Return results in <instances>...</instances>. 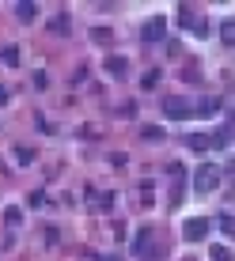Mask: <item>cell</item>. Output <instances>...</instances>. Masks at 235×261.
Wrapping results in <instances>:
<instances>
[{"instance_id":"8","label":"cell","mask_w":235,"mask_h":261,"mask_svg":"<svg viewBox=\"0 0 235 261\" xmlns=\"http://www.w3.org/2000/svg\"><path fill=\"white\" fill-rule=\"evenodd\" d=\"M194 114H201V118H213V114H220V102H216V98H205L201 106H194Z\"/></svg>"},{"instance_id":"5","label":"cell","mask_w":235,"mask_h":261,"mask_svg":"<svg viewBox=\"0 0 235 261\" xmlns=\"http://www.w3.org/2000/svg\"><path fill=\"white\" fill-rule=\"evenodd\" d=\"M106 72H110V76H125V72H129V61H125L122 53H110V57H106Z\"/></svg>"},{"instance_id":"3","label":"cell","mask_w":235,"mask_h":261,"mask_svg":"<svg viewBox=\"0 0 235 261\" xmlns=\"http://www.w3.org/2000/svg\"><path fill=\"white\" fill-rule=\"evenodd\" d=\"M205 235H209V220H201V216H190L182 223V239L186 242H201Z\"/></svg>"},{"instance_id":"4","label":"cell","mask_w":235,"mask_h":261,"mask_svg":"<svg viewBox=\"0 0 235 261\" xmlns=\"http://www.w3.org/2000/svg\"><path fill=\"white\" fill-rule=\"evenodd\" d=\"M163 114H167V118H175V121H182V118H190V114H194V106L182 102V98H171V102L163 106Z\"/></svg>"},{"instance_id":"7","label":"cell","mask_w":235,"mask_h":261,"mask_svg":"<svg viewBox=\"0 0 235 261\" xmlns=\"http://www.w3.org/2000/svg\"><path fill=\"white\" fill-rule=\"evenodd\" d=\"M220 42H224V46H235V19L220 23Z\"/></svg>"},{"instance_id":"6","label":"cell","mask_w":235,"mask_h":261,"mask_svg":"<svg viewBox=\"0 0 235 261\" xmlns=\"http://www.w3.org/2000/svg\"><path fill=\"white\" fill-rule=\"evenodd\" d=\"M186 144H190L194 151H209V148H213V137H201V133H190V137H186Z\"/></svg>"},{"instance_id":"9","label":"cell","mask_w":235,"mask_h":261,"mask_svg":"<svg viewBox=\"0 0 235 261\" xmlns=\"http://www.w3.org/2000/svg\"><path fill=\"white\" fill-rule=\"evenodd\" d=\"M34 12H38V8H34L31 0H27V4H15V15H19L23 23H31V19H34Z\"/></svg>"},{"instance_id":"11","label":"cell","mask_w":235,"mask_h":261,"mask_svg":"<svg viewBox=\"0 0 235 261\" xmlns=\"http://www.w3.org/2000/svg\"><path fill=\"white\" fill-rule=\"evenodd\" d=\"M209 261H231V250L228 246H213L209 250Z\"/></svg>"},{"instance_id":"12","label":"cell","mask_w":235,"mask_h":261,"mask_svg":"<svg viewBox=\"0 0 235 261\" xmlns=\"http://www.w3.org/2000/svg\"><path fill=\"white\" fill-rule=\"evenodd\" d=\"M0 57H4L8 65H19V49H12V46H4V49H0Z\"/></svg>"},{"instance_id":"1","label":"cell","mask_w":235,"mask_h":261,"mask_svg":"<svg viewBox=\"0 0 235 261\" xmlns=\"http://www.w3.org/2000/svg\"><path fill=\"white\" fill-rule=\"evenodd\" d=\"M216 186H220V167L216 163H205V167H197L194 170V193H213Z\"/></svg>"},{"instance_id":"2","label":"cell","mask_w":235,"mask_h":261,"mask_svg":"<svg viewBox=\"0 0 235 261\" xmlns=\"http://www.w3.org/2000/svg\"><path fill=\"white\" fill-rule=\"evenodd\" d=\"M140 38H144V46H152V42H163V38H167V15H152V19L144 23Z\"/></svg>"},{"instance_id":"15","label":"cell","mask_w":235,"mask_h":261,"mask_svg":"<svg viewBox=\"0 0 235 261\" xmlns=\"http://www.w3.org/2000/svg\"><path fill=\"white\" fill-rule=\"evenodd\" d=\"M224 174H228L231 182H235V163H224Z\"/></svg>"},{"instance_id":"10","label":"cell","mask_w":235,"mask_h":261,"mask_svg":"<svg viewBox=\"0 0 235 261\" xmlns=\"http://www.w3.org/2000/svg\"><path fill=\"white\" fill-rule=\"evenodd\" d=\"M140 137L156 144V140H163V129H159V125H144V133H140Z\"/></svg>"},{"instance_id":"14","label":"cell","mask_w":235,"mask_h":261,"mask_svg":"<svg viewBox=\"0 0 235 261\" xmlns=\"http://www.w3.org/2000/svg\"><path fill=\"white\" fill-rule=\"evenodd\" d=\"M220 227L228 231V235H235V220H231V216H220Z\"/></svg>"},{"instance_id":"13","label":"cell","mask_w":235,"mask_h":261,"mask_svg":"<svg viewBox=\"0 0 235 261\" xmlns=\"http://www.w3.org/2000/svg\"><path fill=\"white\" fill-rule=\"evenodd\" d=\"M4 220H8V223H19V220H23V208H8Z\"/></svg>"},{"instance_id":"16","label":"cell","mask_w":235,"mask_h":261,"mask_svg":"<svg viewBox=\"0 0 235 261\" xmlns=\"http://www.w3.org/2000/svg\"><path fill=\"white\" fill-rule=\"evenodd\" d=\"M0 102H8V87H0Z\"/></svg>"}]
</instances>
